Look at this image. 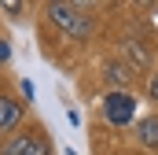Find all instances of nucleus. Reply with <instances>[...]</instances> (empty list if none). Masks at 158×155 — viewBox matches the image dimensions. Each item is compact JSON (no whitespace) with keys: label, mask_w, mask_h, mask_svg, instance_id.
Instances as JSON below:
<instances>
[{"label":"nucleus","mask_w":158,"mask_h":155,"mask_svg":"<svg viewBox=\"0 0 158 155\" xmlns=\"http://www.w3.org/2000/svg\"><path fill=\"white\" fill-rule=\"evenodd\" d=\"M103 78L114 85V92H129V81H132V70L125 63H107L103 67Z\"/></svg>","instance_id":"obj_6"},{"label":"nucleus","mask_w":158,"mask_h":155,"mask_svg":"<svg viewBox=\"0 0 158 155\" xmlns=\"http://www.w3.org/2000/svg\"><path fill=\"white\" fill-rule=\"evenodd\" d=\"M0 155H52L48 137L37 129H26V133H11L7 144L0 148Z\"/></svg>","instance_id":"obj_2"},{"label":"nucleus","mask_w":158,"mask_h":155,"mask_svg":"<svg viewBox=\"0 0 158 155\" xmlns=\"http://www.w3.org/2000/svg\"><path fill=\"white\" fill-rule=\"evenodd\" d=\"M103 118L110 122V126H129L132 118H136V100L129 96V92H107L103 96Z\"/></svg>","instance_id":"obj_3"},{"label":"nucleus","mask_w":158,"mask_h":155,"mask_svg":"<svg viewBox=\"0 0 158 155\" xmlns=\"http://www.w3.org/2000/svg\"><path fill=\"white\" fill-rule=\"evenodd\" d=\"M136 140L143 148H158V115H143L136 122Z\"/></svg>","instance_id":"obj_5"},{"label":"nucleus","mask_w":158,"mask_h":155,"mask_svg":"<svg viewBox=\"0 0 158 155\" xmlns=\"http://www.w3.org/2000/svg\"><path fill=\"white\" fill-rule=\"evenodd\" d=\"M44 15H48V22L66 30V37H74V41H85L92 33V15L85 7H77V4H48Z\"/></svg>","instance_id":"obj_1"},{"label":"nucleus","mask_w":158,"mask_h":155,"mask_svg":"<svg viewBox=\"0 0 158 155\" xmlns=\"http://www.w3.org/2000/svg\"><path fill=\"white\" fill-rule=\"evenodd\" d=\"M7 59V41H0V63Z\"/></svg>","instance_id":"obj_9"},{"label":"nucleus","mask_w":158,"mask_h":155,"mask_svg":"<svg viewBox=\"0 0 158 155\" xmlns=\"http://www.w3.org/2000/svg\"><path fill=\"white\" fill-rule=\"evenodd\" d=\"M129 55H132V63H136V67H147V59H151V52H147V48H140L136 41H129Z\"/></svg>","instance_id":"obj_7"},{"label":"nucleus","mask_w":158,"mask_h":155,"mask_svg":"<svg viewBox=\"0 0 158 155\" xmlns=\"http://www.w3.org/2000/svg\"><path fill=\"white\" fill-rule=\"evenodd\" d=\"M22 122V104L7 92H0V133H15Z\"/></svg>","instance_id":"obj_4"},{"label":"nucleus","mask_w":158,"mask_h":155,"mask_svg":"<svg viewBox=\"0 0 158 155\" xmlns=\"http://www.w3.org/2000/svg\"><path fill=\"white\" fill-rule=\"evenodd\" d=\"M147 92H151V100L158 104V70L151 74V81H147Z\"/></svg>","instance_id":"obj_8"}]
</instances>
